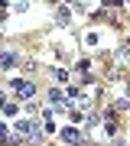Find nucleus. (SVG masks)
Returning a JSON list of instances; mask_svg holds the SVG:
<instances>
[{"label": "nucleus", "mask_w": 130, "mask_h": 146, "mask_svg": "<svg viewBox=\"0 0 130 146\" xmlns=\"http://www.w3.org/2000/svg\"><path fill=\"white\" fill-rule=\"evenodd\" d=\"M13 88H16V94H20V98H33V94H36V88H33V81H10Z\"/></svg>", "instance_id": "nucleus-1"}, {"label": "nucleus", "mask_w": 130, "mask_h": 146, "mask_svg": "<svg viewBox=\"0 0 130 146\" xmlns=\"http://www.w3.org/2000/svg\"><path fill=\"white\" fill-rule=\"evenodd\" d=\"M16 65V52H3V68L10 72V68Z\"/></svg>", "instance_id": "nucleus-3"}, {"label": "nucleus", "mask_w": 130, "mask_h": 146, "mask_svg": "<svg viewBox=\"0 0 130 146\" xmlns=\"http://www.w3.org/2000/svg\"><path fill=\"white\" fill-rule=\"evenodd\" d=\"M62 140H65V143H75V146H78V130L65 127V130H62Z\"/></svg>", "instance_id": "nucleus-2"}]
</instances>
